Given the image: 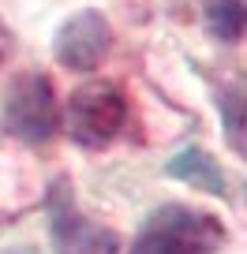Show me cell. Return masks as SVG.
Returning <instances> with one entry per match:
<instances>
[{
    "label": "cell",
    "instance_id": "6da1fadb",
    "mask_svg": "<svg viewBox=\"0 0 247 254\" xmlns=\"http://www.w3.org/2000/svg\"><path fill=\"white\" fill-rule=\"evenodd\" d=\"M229 239L214 213L191 206H161L143 221L131 254H217Z\"/></svg>",
    "mask_w": 247,
    "mask_h": 254
},
{
    "label": "cell",
    "instance_id": "7a4b0ae2",
    "mask_svg": "<svg viewBox=\"0 0 247 254\" xmlns=\"http://www.w3.org/2000/svg\"><path fill=\"white\" fill-rule=\"evenodd\" d=\"M41 202L49 206V236H53L56 254H120V236L79 213L68 180H56L53 187H45Z\"/></svg>",
    "mask_w": 247,
    "mask_h": 254
},
{
    "label": "cell",
    "instance_id": "3957f363",
    "mask_svg": "<svg viewBox=\"0 0 247 254\" xmlns=\"http://www.w3.org/2000/svg\"><path fill=\"white\" fill-rule=\"evenodd\" d=\"M128 124V97L112 82H86L68 101V131L79 146L101 150Z\"/></svg>",
    "mask_w": 247,
    "mask_h": 254
},
{
    "label": "cell",
    "instance_id": "277c9868",
    "mask_svg": "<svg viewBox=\"0 0 247 254\" xmlns=\"http://www.w3.org/2000/svg\"><path fill=\"white\" fill-rule=\"evenodd\" d=\"M4 127L26 146H45L56 135V97L53 82L41 71H23L4 94Z\"/></svg>",
    "mask_w": 247,
    "mask_h": 254
},
{
    "label": "cell",
    "instance_id": "5b68a950",
    "mask_svg": "<svg viewBox=\"0 0 247 254\" xmlns=\"http://www.w3.org/2000/svg\"><path fill=\"white\" fill-rule=\"evenodd\" d=\"M45 183L30 146L11 135H0V224H15L41 206Z\"/></svg>",
    "mask_w": 247,
    "mask_h": 254
},
{
    "label": "cell",
    "instance_id": "8992f818",
    "mask_svg": "<svg viewBox=\"0 0 247 254\" xmlns=\"http://www.w3.org/2000/svg\"><path fill=\"white\" fill-rule=\"evenodd\" d=\"M112 45V26L101 11H75L53 38V53L68 71H94Z\"/></svg>",
    "mask_w": 247,
    "mask_h": 254
},
{
    "label": "cell",
    "instance_id": "52a82bcc",
    "mask_svg": "<svg viewBox=\"0 0 247 254\" xmlns=\"http://www.w3.org/2000/svg\"><path fill=\"white\" fill-rule=\"evenodd\" d=\"M165 176H172V180L187 183V187H195V190L217 194V198L229 194V180H225L221 165H214V157H210L206 150H199V146H187V150H180L176 157H168Z\"/></svg>",
    "mask_w": 247,
    "mask_h": 254
},
{
    "label": "cell",
    "instance_id": "ba28073f",
    "mask_svg": "<svg viewBox=\"0 0 247 254\" xmlns=\"http://www.w3.org/2000/svg\"><path fill=\"white\" fill-rule=\"evenodd\" d=\"M206 30L225 45L244 38V0H206Z\"/></svg>",
    "mask_w": 247,
    "mask_h": 254
},
{
    "label": "cell",
    "instance_id": "9c48e42d",
    "mask_svg": "<svg viewBox=\"0 0 247 254\" xmlns=\"http://www.w3.org/2000/svg\"><path fill=\"white\" fill-rule=\"evenodd\" d=\"M221 116H225V135H229L232 150L244 153V90H240V82L221 97Z\"/></svg>",
    "mask_w": 247,
    "mask_h": 254
},
{
    "label": "cell",
    "instance_id": "30bf717a",
    "mask_svg": "<svg viewBox=\"0 0 247 254\" xmlns=\"http://www.w3.org/2000/svg\"><path fill=\"white\" fill-rule=\"evenodd\" d=\"M11 49H15V38H11V30H8V26L0 23V67H4V64H8Z\"/></svg>",
    "mask_w": 247,
    "mask_h": 254
},
{
    "label": "cell",
    "instance_id": "8fae6325",
    "mask_svg": "<svg viewBox=\"0 0 247 254\" xmlns=\"http://www.w3.org/2000/svg\"><path fill=\"white\" fill-rule=\"evenodd\" d=\"M4 254H38V251H30V247H19L15 251V247H11V251H4Z\"/></svg>",
    "mask_w": 247,
    "mask_h": 254
}]
</instances>
